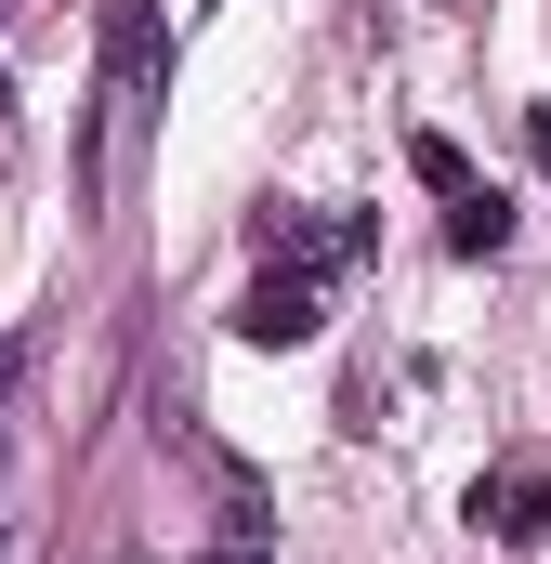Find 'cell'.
I'll return each instance as SVG.
<instances>
[{"label":"cell","instance_id":"obj_1","mask_svg":"<svg viewBox=\"0 0 551 564\" xmlns=\"http://www.w3.org/2000/svg\"><path fill=\"white\" fill-rule=\"evenodd\" d=\"M158 132V0H106V66H93V210H119Z\"/></svg>","mask_w":551,"mask_h":564},{"label":"cell","instance_id":"obj_2","mask_svg":"<svg viewBox=\"0 0 551 564\" xmlns=\"http://www.w3.org/2000/svg\"><path fill=\"white\" fill-rule=\"evenodd\" d=\"M237 341H263V355H302L315 328H328V302H315V276H289V263H263V276L237 289V315H224Z\"/></svg>","mask_w":551,"mask_h":564},{"label":"cell","instance_id":"obj_3","mask_svg":"<svg viewBox=\"0 0 551 564\" xmlns=\"http://www.w3.org/2000/svg\"><path fill=\"white\" fill-rule=\"evenodd\" d=\"M473 525H486L499 552H539V539H551V473H539V459H499V473H473Z\"/></svg>","mask_w":551,"mask_h":564},{"label":"cell","instance_id":"obj_4","mask_svg":"<svg viewBox=\"0 0 551 564\" xmlns=\"http://www.w3.org/2000/svg\"><path fill=\"white\" fill-rule=\"evenodd\" d=\"M446 250H460V263H499V250H512V197H499V184L446 197Z\"/></svg>","mask_w":551,"mask_h":564},{"label":"cell","instance_id":"obj_5","mask_svg":"<svg viewBox=\"0 0 551 564\" xmlns=\"http://www.w3.org/2000/svg\"><path fill=\"white\" fill-rule=\"evenodd\" d=\"M408 171L433 184V197H473V158H460L446 132H408Z\"/></svg>","mask_w":551,"mask_h":564},{"label":"cell","instance_id":"obj_6","mask_svg":"<svg viewBox=\"0 0 551 564\" xmlns=\"http://www.w3.org/2000/svg\"><path fill=\"white\" fill-rule=\"evenodd\" d=\"M526 158H539V171H551V106H526Z\"/></svg>","mask_w":551,"mask_h":564},{"label":"cell","instance_id":"obj_7","mask_svg":"<svg viewBox=\"0 0 551 564\" xmlns=\"http://www.w3.org/2000/svg\"><path fill=\"white\" fill-rule=\"evenodd\" d=\"M210 564H263V539H224V552H210Z\"/></svg>","mask_w":551,"mask_h":564},{"label":"cell","instance_id":"obj_8","mask_svg":"<svg viewBox=\"0 0 551 564\" xmlns=\"http://www.w3.org/2000/svg\"><path fill=\"white\" fill-rule=\"evenodd\" d=\"M0 119H13V79H0Z\"/></svg>","mask_w":551,"mask_h":564},{"label":"cell","instance_id":"obj_9","mask_svg":"<svg viewBox=\"0 0 551 564\" xmlns=\"http://www.w3.org/2000/svg\"><path fill=\"white\" fill-rule=\"evenodd\" d=\"M132 564H144V552H132Z\"/></svg>","mask_w":551,"mask_h":564}]
</instances>
